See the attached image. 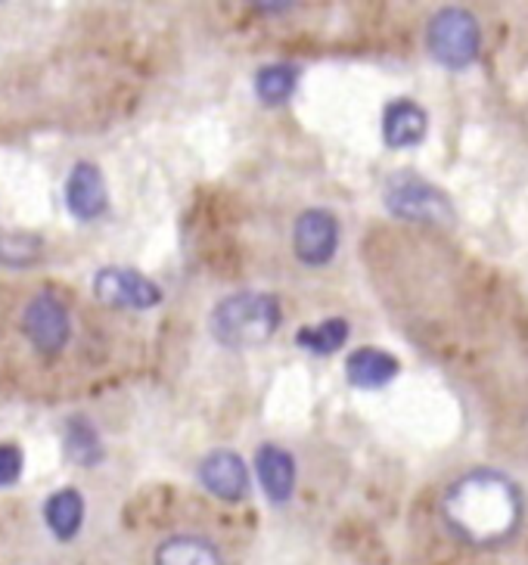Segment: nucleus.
I'll return each instance as SVG.
<instances>
[{"label": "nucleus", "instance_id": "obj_16", "mask_svg": "<svg viewBox=\"0 0 528 565\" xmlns=\"http://www.w3.org/2000/svg\"><path fill=\"white\" fill-rule=\"evenodd\" d=\"M298 66L293 63H274V66H262L255 72V94L264 106H283L296 94L298 84Z\"/></svg>", "mask_w": 528, "mask_h": 565}, {"label": "nucleus", "instance_id": "obj_15", "mask_svg": "<svg viewBox=\"0 0 528 565\" xmlns=\"http://www.w3.org/2000/svg\"><path fill=\"white\" fill-rule=\"evenodd\" d=\"M63 450L75 466H97L103 460V441H99L97 426L87 416L75 414L66 419V435H63Z\"/></svg>", "mask_w": 528, "mask_h": 565}, {"label": "nucleus", "instance_id": "obj_19", "mask_svg": "<svg viewBox=\"0 0 528 565\" xmlns=\"http://www.w3.org/2000/svg\"><path fill=\"white\" fill-rule=\"evenodd\" d=\"M22 466H25V457H22V448L19 445H0V488H10V484L19 482L22 476Z\"/></svg>", "mask_w": 528, "mask_h": 565}, {"label": "nucleus", "instance_id": "obj_14", "mask_svg": "<svg viewBox=\"0 0 528 565\" xmlns=\"http://www.w3.org/2000/svg\"><path fill=\"white\" fill-rule=\"evenodd\" d=\"M156 565H224L221 553L212 541L197 534H178L168 537L156 550Z\"/></svg>", "mask_w": 528, "mask_h": 565}, {"label": "nucleus", "instance_id": "obj_12", "mask_svg": "<svg viewBox=\"0 0 528 565\" xmlns=\"http://www.w3.org/2000/svg\"><path fill=\"white\" fill-rule=\"evenodd\" d=\"M401 373V364L395 361V354L382 349H358L351 351L346 364L348 383L358 388H382L389 385Z\"/></svg>", "mask_w": 528, "mask_h": 565}, {"label": "nucleus", "instance_id": "obj_3", "mask_svg": "<svg viewBox=\"0 0 528 565\" xmlns=\"http://www.w3.org/2000/svg\"><path fill=\"white\" fill-rule=\"evenodd\" d=\"M482 32L476 17L463 7H445L426 25V51L445 68H466L476 63Z\"/></svg>", "mask_w": 528, "mask_h": 565}, {"label": "nucleus", "instance_id": "obj_18", "mask_svg": "<svg viewBox=\"0 0 528 565\" xmlns=\"http://www.w3.org/2000/svg\"><path fill=\"white\" fill-rule=\"evenodd\" d=\"M348 339V323L342 317H330L317 327H305L296 333L298 349L311 351L317 358H327V354H336V351L346 345Z\"/></svg>", "mask_w": 528, "mask_h": 565}, {"label": "nucleus", "instance_id": "obj_10", "mask_svg": "<svg viewBox=\"0 0 528 565\" xmlns=\"http://www.w3.org/2000/svg\"><path fill=\"white\" fill-rule=\"evenodd\" d=\"M255 472L271 503H289L296 491V460L277 445H262L255 454Z\"/></svg>", "mask_w": 528, "mask_h": 565}, {"label": "nucleus", "instance_id": "obj_9", "mask_svg": "<svg viewBox=\"0 0 528 565\" xmlns=\"http://www.w3.org/2000/svg\"><path fill=\"white\" fill-rule=\"evenodd\" d=\"M66 205L78 221H97L109 209L103 171L94 162H75L66 178Z\"/></svg>", "mask_w": 528, "mask_h": 565}, {"label": "nucleus", "instance_id": "obj_7", "mask_svg": "<svg viewBox=\"0 0 528 565\" xmlns=\"http://www.w3.org/2000/svg\"><path fill=\"white\" fill-rule=\"evenodd\" d=\"M293 249L302 265L324 267L330 265L339 249V221L327 209L302 212L293 227Z\"/></svg>", "mask_w": 528, "mask_h": 565}, {"label": "nucleus", "instance_id": "obj_13", "mask_svg": "<svg viewBox=\"0 0 528 565\" xmlns=\"http://www.w3.org/2000/svg\"><path fill=\"white\" fill-rule=\"evenodd\" d=\"M44 522L53 532L56 541H72L75 534L82 532L84 522V498L75 488H63L56 494H50L44 503Z\"/></svg>", "mask_w": 528, "mask_h": 565}, {"label": "nucleus", "instance_id": "obj_1", "mask_svg": "<svg viewBox=\"0 0 528 565\" xmlns=\"http://www.w3.org/2000/svg\"><path fill=\"white\" fill-rule=\"evenodd\" d=\"M526 500L513 479L495 469H473L451 484L442 498L447 532L466 547L495 550L516 537Z\"/></svg>", "mask_w": 528, "mask_h": 565}, {"label": "nucleus", "instance_id": "obj_6", "mask_svg": "<svg viewBox=\"0 0 528 565\" xmlns=\"http://www.w3.org/2000/svg\"><path fill=\"white\" fill-rule=\"evenodd\" d=\"M94 296L109 308L147 311L162 301V289L131 267H103L94 277Z\"/></svg>", "mask_w": 528, "mask_h": 565}, {"label": "nucleus", "instance_id": "obj_11", "mask_svg": "<svg viewBox=\"0 0 528 565\" xmlns=\"http://www.w3.org/2000/svg\"><path fill=\"white\" fill-rule=\"evenodd\" d=\"M426 131H430V118L423 106H416L413 100H395L386 106L382 137L392 150H408V147L423 143Z\"/></svg>", "mask_w": 528, "mask_h": 565}, {"label": "nucleus", "instance_id": "obj_8", "mask_svg": "<svg viewBox=\"0 0 528 565\" xmlns=\"http://www.w3.org/2000/svg\"><path fill=\"white\" fill-rule=\"evenodd\" d=\"M199 484L224 503H236L249 494V466L236 450H212L197 469Z\"/></svg>", "mask_w": 528, "mask_h": 565}, {"label": "nucleus", "instance_id": "obj_5", "mask_svg": "<svg viewBox=\"0 0 528 565\" xmlns=\"http://www.w3.org/2000/svg\"><path fill=\"white\" fill-rule=\"evenodd\" d=\"M22 333L32 342L38 354H44V358L60 354L66 349L68 333H72L68 308L53 292L34 296L22 311Z\"/></svg>", "mask_w": 528, "mask_h": 565}, {"label": "nucleus", "instance_id": "obj_4", "mask_svg": "<svg viewBox=\"0 0 528 565\" xmlns=\"http://www.w3.org/2000/svg\"><path fill=\"white\" fill-rule=\"evenodd\" d=\"M386 209L395 217L416 224H447L454 217V205L445 193L420 178H395L386 190Z\"/></svg>", "mask_w": 528, "mask_h": 565}, {"label": "nucleus", "instance_id": "obj_2", "mask_svg": "<svg viewBox=\"0 0 528 565\" xmlns=\"http://www.w3.org/2000/svg\"><path fill=\"white\" fill-rule=\"evenodd\" d=\"M281 301L267 292H233L212 311V335L228 349H258L281 330Z\"/></svg>", "mask_w": 528, "mask_h": 565}, {"label": "nucleus", "instance_id": "obj_17", "mask_svg": "<svg viewBox=\"0 0 528 565\" xmlns=\"http://www.w3.org/2000/svg\"><path fill=\"white\" fill-rule=\"evenodd\" d=\"M44 258V236L32 231H0V267H32Z\"/></svg>", "mask_w": 528, "mask_h": 565}]
</instances>
